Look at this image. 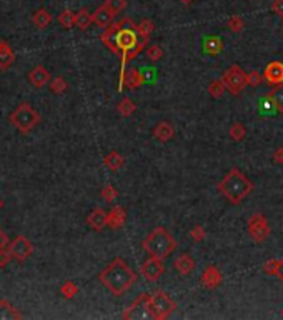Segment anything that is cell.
<instances>
[{"label":"cell","mask_w":283,"mask_h":320,"mask_svg":"<svg viewBox=\"0 0 283 320\" xmlns=\"http://www.w3.org/2000/svg\"><path fill=\"white\" fill-rule=\"evenodd\" d=\"M103 162H105V165L108 167L110 170H118L120 167L123 165V159H122V155L118 154V152H115V150H112L110 152L108 155H105V159H103Z\"/></svg>","instance_id":"484cf974"},{"label":"cell","mask_w":283,"mask_h":320,"mask_svg":"<svg viewBox=\"0 0 283 320\" xmlns=\"http://www.w3.org/2000/svg\"><path fill=\"white\" fill-rule=\"evenodd\" d=\"M60 294L64 295V299H74L77 294H79V287L74 284V282L67 280L60 289Z\"/></svg>","instance_id":"e575fe53"},{"label":"cell","mask_w":283,"mask_h":320,"mask_svg":"<svg viewBox=\"0 0 283 320\" xmlns=\"http://www.w3.org/2000/svg\"><path fill=\"white\" fill-rule=\"evenodd\" d=\"M50 90L54 94H64L65 90H67V82H65V79H62V77H57L54 79L50 82Z\"/></svg>","instance_id":"f35d334b"},{"label":"cell","mask_w":283,"mask_h":320,"mask_svg":"<svg viewBox=\"0 0 283 320\" xmlns=\"http://www.w3.org/2000/svg\"><path fill=\"white\" fill-rule=\"evenodd\" d=\"M87 223L90 228H94V230H102L108 225V213L105 212L103 209H94L92 212L89 213L87 217Z\"/></svg>","instance_id":"9a60e30c"},{"label":"cell","mask_w":283,"mask_h":320,"mask_svg":"<svg viewBox=\"0 0 283 320\" xmlns=\"http://www.w3.org/2000/svg\"><path fill=\"white\" fill-rule=\"evenodd\" d=\"M190 237L193 238L195 242H201V240L205 238V230H203V227L195 225V227L190 230Z\"/></svg>","instance_id":"b9f144b4"},{"label":"cell","mask_w":283,"mask_h":320,"mask_svg":"<svg viewBox=\"0 0 283 320\" xmlns=\"http://www.w3.org/2000/svg\"><path fill=\"white\" fill-rule=\"evenodd\" d=\"M10 259H12V255H10V252L8 250H0V267H5L8 262H10Z\"/></svg>","instance_id":"ee69618b"},{"label":"cell","mask_w":283,"mask_h":320,"mask_svg":"<svg viewBox=\"0 0 283 320\" xmlns=\"http://www.w3.org/2000/svg\"><path fill=\"white\" fill-rule=\"evenodd\" d=\"M282 269H283V262L277 260V259H272L268 260L265 265H263V270H265V274L268 275H280L282 274Z\"/></svg>","instance_id":"4dcf8cb0"},{"label":"cell","mask_w":283,"mask_h":320,"mask_svg":"<svg viewBox=\"0 0 283 320\" xmlns=\"http://www.w3.org/2000/svg\"><path fill=\"white\" fill-rule=\"evenodd\" d=\"M165 272V265L162 259H157V257H148V259L142 264V275L145 277L147 280L155 282L164 275Z\"/></svg>","instance_id":"8fae6325"},{"label":"cell","mask_w":283,"mask_h":320,"mask_svg":"<svg viewBox=\"0 0 283 320\" xmlns=\"http://www.w3.org/2000/svg\"><path fill=\"white\" fill-rule=\"evenodd\" d=\"M137 279V272L120 257L110 262L98 275V280L102 282V285L105 289H108V292H112L115 297H122L123 294L128 292L135 285Z\"/></svg>","instance_id":"7a4b0ae2"},{"label":"cell","mask_w":283,"mask_h":320,"mask_svg":"<svg viewBox=\"0 0 283 320\" xmlns=\"http://www.w3.org/2000/svg\"><path fill=\"white\" fill-rule=\"evenodd\" d=\"M225 82H223V79H215L210 82L208 85V94H210V97H213V99H220L223 95L225 92Z\"/></svg>","instance_id":"f546056e"},{"label":"cell","mask_w":283,"mask_h":320,"mask_svg":"<svg viewBox=\"0 0 283 320\" xmlns=\"http://www.w3.org/2000/svg\"><path fill=\"white\" fill-rule=\"evenodd\" d=\"M227 27H228L233 33H238V32L243 30V27H245V22H243V18L240 17V15H232V17L228 18Z\"/></svg>","instance_id":"d590c367"},{"label":"cell","mask_w":283,"mask_h":320,"mask_svg":"<svg viewBox=\"0 0 283 320\" xmlns=\"http://www.w3.org/2000/svg\"><path fill=\"white\" fill-rule=\"evenodd\" d=\"M13 62H15V54L12 47L7 42H0V70H7Z\"/></svg>","instance_id":"44dd1931"},{"label":"cell","mask_w":283,"mask_h":320,"mask_svg":"<svg viewBox=\"0 0 283 320\" xmlns=\"http://www.w3.org/2000/svg\"><path fill=\"white\" fill-rule=\"evenodd\" d=\"M137 30H138V35H140V39L145 40V42H148V39H150V33H152L153 30H155V25H153L152 20H148V18H145V20H142V22L137 25Z\"/></svg>","instance_id":"83f0119b"},{"label":"cell","mask_w":283,"mask_h":320,"mask_svg":"<svg viewBox=\"0 0 283 320\" xmlns=\"http://www.w3.org/2000/svg\"><path fill=\"white\" fill-rule=\"evenodd\" d=\"M105 5L117 15V13L127 8V0H105Z\"/></svg>","instance_id":"8d00e7d4"},{"label":"cell","mask_w":283,"mask_h":320,"mask_svg":"<svg viewBox=\"0 0 283 320\" xmlns=\"http://www.w3.org/2000/svg\"><path fill=\"white\" fill-rule=\"evenodd\" d=\"M263 79L268 85H277L283 84V62L280 60H273L265 67V72H263Z\"/></svg>","instance_id":"7c38bea8"},{"label":"cell","mask_w":283,"mask_h":320,"mask_svg":"<svg viewBox=\"0 0 283 320\" xmlns=\"http://www.w3.org/2000/svg\"><path fill=\"white\" fill-rule=\"evenodd\" d=\"M260 110L263 113H273V112H277V108H275V102H273V94H267L265 97H263V100L260 102Z\"/></svg>","instance_id":"d6a6232c"},{"label":"cell","mask_w":283,"mask_h":320,"mask_svg":"<svg viewBox=\"0 0 283 320\" xmlns=\"http://www.w3.org/2000/svg\"><path fill=\"white\" fill-rule=\"evenodd\" d=\"M248 233L255 242L262 243L265 242V238L270 235V225H268V220L265 215L262 213H253L248 220Z\"/></svg>","instance_id":"9c48e42d"},{"label":"cell","mask_w":283,"mask_h":320,"mask_svg":"<svg viewBox=\"0 0 283 320\" xmlns=\"http://www.w3.org/2000/svg\"><path fill=\"white\" fill-rule=\"evenodd\" d=\"M223 50V42L218 35H207L203 39V52L207 55L217 57L218 54H222Z\"/></svg>","instance_id":"d6986e66"},{"label":"cell","mask_w":283,"mask_h":320,"mask_svg":"<svg viewBox=\"0 0 283 320\" xmlns=\"http://www.w3.org/2000/svg\"><path fill=\"white\" fill-rule=\"evenodd\" d=\"M174 267H175L177 270H179V274H182V275H190L191 272L195 270L196 264H195V259L191 255L182 254V255L177 257V260L174 262Z\"/></svg>","instance_id":"2e32d148"},{"label":"cell","mask_w":283,"mask_h":320,"mask_svg":"<svg viewBox=\"0 0 283 320\" xmlns=\"http://www.w3.org/2000/svg\"><path fill=\"white\" fill-rule=\"evenodd\" d=\"M273 94V102H275V108L278 113H283V84L277 85L275 90H272Z\"/></svg>","instance_id":"836d02e7"},{"label":"cell","mask_w":283,"mask_h":320,"mask_svg":"<svg viewBox=\"0 0 283 320\" xmlns=\"http://www.w3.org/2000/svg\"><path fill=\"white\" fill-rule=\"evenodd\" d=\"M2 207H3V202H2V199H0V209H2Z\"/></svg>","instance_id":"c3c4849f"},{"label":"cell","mask_w":283,"mask_h":320,"mask_svg":"<svg viewBox=\"0 0 283 320\" xmlns=\"http://www.w3.org/2000/svg\"><path fill=\"white\" fill-rule=\"evenodd\" d=\"M32 20L38 28H47L52 23V15L49 10H45V8H38V10L33 13Z\"/></svg>","instance_id":"cb8c5ba5"},{"label":"cell","mask_w":283,"mask_h":320,"mask_svg":"<svg viewBox=\"0 0 283 320\" xmlns=\"http://www.w3.org/2000/svg\"><path fill=\"white\" fill-rule=\"evenodd\" d=\"M117 195H118V192H117V189L113 187V185H105V187L102 189V199L103 200H107V202H113L115 199H117Z\"/></svg>","instance_id":"ab89813d"},{"label":"cell","mask_w":283,"mask_h":320,"mask_svg":"<svg viewBox=\"0 0 283 320\" xmlns=\"http://www.w3.org/2000/svg\"><path fill=\"white\" fill-rule=\"evenodd\" d=\"M59 23L64 28H72L75 25V13L72 10H69V8L62 10V13L59 15Z\"/></svg>","instance_id":"1f68e13d"},{"label":"cell","mask_w":283,"mask_h":320,"mask_svg":"<svg viewBox=\"0 0 283 320\" xmlns=\"http://www.w3.org/2000/svg\"><path fill=\"white\" fill-rule=\"evenodd\" d=\"M147 80L143 77V72L138 69H130L128 72L125 74V79H123V85H127L128 89L135 90V89H140Z\"/></svg>","instance_id":"ffe728a7"},{"label":"cell","mask_w":283,"mask_h":320,"mask_svg":"<svg viewBox=\"0 0 283 320\" xmlns=\"http://www.w3.org/2000/svg\"><path fill=\"white\" fill-rule=\"evenodd\" d=\"M152 133H153V137H155L157 140H160V142H169V140H172V138H174V135H175V128L172 127L170 122L164 120V122H158V123H157Z\"/></svg>","instance_id":"e0dca14e"},{"label":"cell","mask_w":283,"mask_h":320,"mask_svg":"<svg viewBox=\"0 0 283 320\" xmlns=\"http://www.w3.org/2000/svg\"><path fill=\"white\" fill-rule=\"evenodd\" d=\"M8 319H20V314L13 309V305L8 300H0V320Z\"/></svg>","instance_id":"d4e9b609"},{"label":"cell","mask_w":283,"mask_h":320,"mask_svg":"<svg viewBox=\"0 0 283 320\" xmlns=\"http://www.w3.org/2000/svg\"><path fill=\"white\" fill-rule=\"evenodd\" d=\"M117 108H118V113L120 115H123V117H130L133 112H135V108H137V105L132 102L130 99L125 97V99H122L118 102L117 105Z\"/></svg>","instance_id":"f1b7e54d"},{"label":"cell","mask_w":283,"mask_h":320,"mask_svg":"<svg viewBox=\"0 0 283 320\" xmlns=\"http://www.w3.org/2000/svg\"><path fill=\"white\" fill-rule=\"evenodd\" d=\"M180 2H182V3H185V5H189V3H191V2H193V0H180Z\"/></svg>","instance_id":"7dc6e473"},{"label":"cell","mask_w":283,"mask_h":320,"mask_svg":"<svg viewBox=\"0 0 283 320\" xmlns=\"http://www.w3.org/2000/svg\"><path fill=\"white\" fill-rule=\"evenodd\" d=\"M123 319H153V314L150 310V295L142 294L140 297L133 300L130 307L123 312Z\"/></svg>","instance_id":"ba28073f"},{"label":"cell","mask_w":283,"mask_h":320,"mask_svg":"<svg viewBox=\"0 0 283 320\" xmlns=\"http://www.w3.org/2000/svg\"><path fill=\"white\" fill-rule=\"evenodd\" d=\"M222 79L225 82V87H227L228 92L233 95L242 94V90L248 85V74H245V70L237 64L230 65L223 72Z\"/></svg>","instance_id":"8992f818"},{"label":"cell","mask_w":283,"mask_h":320,"mask_svg":"<svg viewBox=\"0 0 283 320\" xmlns=\"http://www.w3.org/2000/svg\"><path fill=\"white\" fill-rule=\"evenodd\" d=\"M218 190L230 204L238 205L243 199L253 192V184L247 179L245 174H242V170L232 169L220 180Z\"/></svg>","instance_id":"3957f363"},{"label":"cell","mask_w":283,"mask_h":320,"mask_svg":"<svg viewBox=\"0 0 283 320\" xmlns=\"http://www.w3.org/2000/svg\"><path fill=\"white\" fill-rule=\"evenodd\" d=\"M92 17H94V22L97 23L100 28H105V27H108L110 23H112L115 13L103 3V5H100L97 10L92 13Z\"/></svg>","instance_id":"ac0fdd59"},{"label":"cell","mask_w":283,"mask_h":320,"mask_svg":"<svg viewBox=\"0 0 283 320\" xmlns=\"http://www.w3.org/2000/svg\"><path fill=\"white\" fill-rule=\"evenodd\" d=\"M127 220V212H125V209H122V207H113L112 210L108 212V227H112V228H120L125 223Z\"/></svg>","instance_id":"7402d4cb"},{"label":"cell","mask_w":283,"mask_h":320,"mask_svg":"<svg viewBox=\"0 0 283 320\" xmlns=\"http://www.w3.org/2000/svg\"><path fill=\"white\" fill-rule=\"evenodd\" d=\"M228 135L232 137V140H235V142H242L247 135V128L242 122H235V123H232V127H230Z\"/></svg>","instance_id":"4316f807"},{"label":"cell","mask_w":283,"mask_h":320,"mask_svg":"<svg viewBox=\"0 0 283 320\" xmlns=\"http://www.w3.org/2000/svg\"><path fill=\"white\" fill-rule=\"evenodd\" d=\"M263 80H265V79H263L262 75L257 72V70H252V72H248V85H250V87H258V85H260Z\"/></svg>","instance_id":"60d3db41"},{"label":"cell","mask_w":283,"mask_h":320,"mask_svg":"<svg viewBox=\"0 0 283 320\" xmlns=\"http://www.w3.org/2000/svg\"><path fill=\"white\" fill-rule=\"evenodd\" d=\"M142 248L148 255L157 257V259H167L175 252L177 240L170 235V232L164 227H157L155 230L150 232L143 238Z\"/></svg>","instance_id":"277c9868"},{"label":"cell","mask_w":283,"mask_h":320,"mask_svg":"<svg viewBox=\"0 0 283 320\" xmlns=\"http://www.w3.org/2000/svg\"><path fill=\"white\" fill-rule=\"evenodd\" d=\"M282 262H283V260H282ZM282 274H283V269H282Z\"/></svg>","instance_id":"681fc988"},{"label":"cell","mask_w":283,"mask_h":320,"mask_svg":"<svg viewBox=\"0 0 283 320\" xmlns=\"http://www.w3.org/2000/svg\"><path fill=\"white\" fill-rule=\"evenodd\" d=\"M164 57V50H162L160 45H150L147 49V59L152 60V62H157Z\"/></svg>","instance_id":"74e56055"},{"label":"cell","mask_w":283,"mask_h":320,"mask_svg":"<svg viewBox=\"0 0 283 320\" xmlns=\"http://www.w3.org/2000/svg\"><path fill=\"white\" fill-rule=\"evenodd\" d=\"M177 309V304L175 300H172L169 295L162 290H157L150 295V310L153 314V319L157 320H162V319H167L170 317L172 312H175Z\"/></svg>","instance_id":"52a82bcc"},{"label":"cell","mask_w":283,"mask_h":320,"mask_svg":"<svg viewBox=\"0 0 283 320\" xmlns=\"http://www.w3.org/2000/svg\"><path fill=\"white\" fill-rule=\"evenodd\" d=\"M28 80L35 89H42L50 82V72L44 65H37L28 72Z\"/></svg>","instance_id":"5bb4252c"},{"label":"cell","mask_w":283,"mask_h":320,"mask_svg":"<svg viewBox=\"0 0 283 320\" xmlns=\"http://www.w3.org/2000/svg\"><path fill=\"white\" fill-rule=\"evenodd\" d=\"M92 22H94V17L87 8H80V10L75 13V27L80 28V30H87Z\"/></svg>","instance_id":"603a6c76"},{"label":"cell","mask_w":283,"mask_h":320,"mask_svg":"<svg viewBox=\"0 0 283 320\" xmlns=\"http://www.w3.org/2000/svg\"><path fill=\"white\" fill-rule=\"evenodd\" d=\"M272 10L277 13L278 17L283 18V0H273L272 3Z\"/></svg>","instance_id":"7bdbcfd3"},{"label":"cell","mask_w":283,"mask_h":320,"mask_svg":"<svg viewBox=\"0 0 283 320\" xmlns=\"http://www.w3.org/2000/svg\"><path fill=\"white\" fill-rule=\"evenodd\" d=\"M100 39H102L103 45L108 47L113 54H118L122 57V65H120V85H118V90L122 92L123 79H125V74H127V70H125L127 64L140 54L143 47L147 45V42L140 39L137 25L128 17L112 23V25H108V28H105V32L102 33Z\"/></svg>","instance_id":"6da1fadb"},{"label":"cell","mask_w":283,"mask_h":320,"mask_svg":"<svg viewBox=\"0 0 283 320\" xmlns=\"http://www.w3.org/2000/svg\"><path fill=\"white\" fill-rule=\"evenodd\" d=\"M8 252H10L12 259H15L17 262H23V260H27L28 257L32 255L33 245H32V242L28 240L27 237L18 235V237L13 238L10 243H8Z\"/></svg>","instance_id":"30bf717a"},{"label":"cell","mask_w":283,"mask_h":320,"mask_svg":"<svg viewBox=\"0 0 283 320\" xmlns=\"http://www.w3.org/2000/svg\"><path fill=\"white\" fill-rule=\"evenodd\" d=\"M7 245H8V237L3 233L2 228H0V250H2V248H5Z\"/></svg>","instance_id":"bcb514c9"},{"label":"cell","mask_w":283,"mask_h":320,"mask_svg":"<svg viewBox=\"0 0 283 320\" xmlns=\"http://www.w3.org/2000/svg\"><path fill=\"white\" fill-rule=\"evenodd\" d=\"M273 162H275V164H283V147L275 150V154H273Z\"/></svg>","instance_id":"f6af8a7d"},{"label":"cell","mask_w":283,"mask_h":320,"mask_svg":"<svg viewBox=\"0 0 283 320\" xmlns=\"http://www.w3.org/2000/svg\"><path fill=\"white\" fill-rule=\"evenodd\" d=\"M201 285L203 287H207L208 290H213L220 287V284H222L223 277H222V272H220L215 265H208L207 269L203 270V274H201Z\"/></svg>","instance_id":"4fadbf2b"},{"label":"cell","mask_w":283,"mask_h":320,"mask_svg":"<svg viewBox=\"0 0 283 320\" xmlns=\"http://www.w3.org/2000/svg\"><path fill=\"white\" fill-rule=\"evenodd\" d=\"M10 122L13 127H17L22 133H28L33 127L40 122V115L35 112V108L30 104H20L12 112Z\"/></svg>","instance_id":"5b68a950"}]
</instances>
